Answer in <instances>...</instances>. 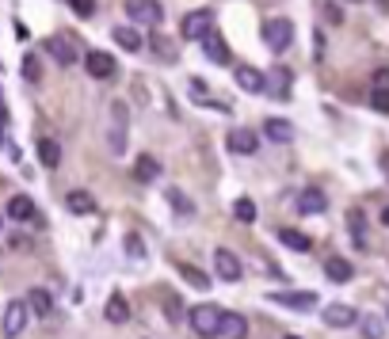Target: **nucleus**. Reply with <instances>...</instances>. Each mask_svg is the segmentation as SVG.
<instances>
[{"label": "nucleus", "instance_id": "nucleus-18", "mask_svg": "<svg viewBox=\"0 0 389 339\" xmlns=\"http://www.w3.org/2000/svg\"><path fill=\"white\" fill-rule=\"evenodd\" d=\"M176 271H180V278L187 282V286L195 289H210V274L199 271V267H191V263H176Z\"/></svg>", "mask_w": 389, "mask_h": 339}, {"label": "nucleus", "instance_id": "nucleus-6", "mask_svg": "<svg viewBox=\"0 0 389 339\" xmlns=\"http://www.w3.org/2000/svg\"><path fill=\"white\" fill-rule=\"evenodd\" d=\"M370 107L389 115V69H378L370 76Z\"/></svg>", "mask_w": 389, "mask_h": 339}, {"label": "nucleus", "instance_id": "nucleus-23", "mask_svg": "<svg viewBox=\"0 0 389 339\" xmlns=\"http://www.w3.org/2000/svg\"><path fill=\"white\" fill-rule=\"evenodd\" d=\"M39 160H42L46 168H58V164H61V145H58L54 138H42V141H39Z\"/></svg>", "mask_w": 389, "mask_h": 339}, {"label": "nucleus", "instance_id": "nucleus-40", "mask_svg": "<svg viewBox=\"0 0 389 339\" xmlns=\"http://www.w3.org/2000/svg\"><path fill=\"white\" fill-rule=\"evenodd\" d=\"M0 229H4V214H0Z\"/></svg>", "mask_w": 389, "mask_h": 339}, {"label": "nucleus", "instance_id": "nucleus-12", "mask_svg": "<svg viewBox=\"0 0 389 339\" xmlns=\"http://www.w3.org/2000/svg\"><path fill=\"white\" fill-rule=\"evenodd\" d=\"M355 320H359V313L351 305H328L324 309V324H328V328H351Z\"/></svg>", "mask_w": 389, "mask_h": 339}, {"label": "nucleus", "instance_id": "nucleus-31", "mask_svg": "<svg viewBox=\"0 0 389 339\" xmlns=\"http://www.w3.org/2000/svg\"><path fill=\"white\" fill-rule=\"evenodd\" d=\"M126 256H130V259H141V256H145V244H141V237H134V232L126 237Z\"/></svg>", "mask_w": 389, "mask_h": 339}, {"label": "nucleus", "instance_id": "nucleus-33", "mask_svg": "<svg viewBox=\"0 0 389 339\" xmlns=\"http://www.w3.org/2000/svg\"><path fill=\"white\" fill-rule=\"evenodd\" d=\"M69 4H73V12L76 16H84V19H88L92 8H96V0H69Z\"/></svg>", "mask_w": 389, "mask_h": 339}, {"label": "nucleus", "instance_id": "nucleus-38", "mask_svg": "<svg viewBox=\"0 0 389 339\" xmlns=\"http://www.w3.org/2000/svg\"><path fill=\"white\" fill-rule=\"evenodd\" d=\"M0 115H4V96H0Z\"/></svg>", "mask_w": 389, "mask_h": 339}, {"label": "nucleus", "instance_id": "nucleus-4", "mask_svg": "<svg viewBox=\"0 0 389 339\" xmlns=\"http://www.w3.org/2000/svg\"><path fill=\"white\" fill-rule=\"evenodd\" d=\"M210 31H214V12H210V8L187 12V16H183V23H180L183 39H207Z\"/></svg>", "mask_w": 389, "mask_h": 339}, {"label": "nucleus", "instance_id": "nucleus-16", "mask_svg": "<svg viewBox=\"0 0 389 339\" xmlns=\"http://www.w3.org/2000/svg\"><path fill=\"white\" fill-rule=\"evenodd\" d=\"M324 274H328L332 282H351V274H355V267H351L348 259L332 256V259H324Z\"/></svg>", "mask_w": 389, "mask_h": 339}, {"label": "nucleus", "instance_id": "nucleus-28", "mask_svg": "<svg viewBox=\"0 0 389 339\" xmlns=\"http://www.w3.org/2000/svg\"><path fill=\"white\" fill-rule=\"evenodd\" d=\"M348 221H351V237H355V244L363 248L366 244V217H363V210H351Z\"/></svg>", "mask_w": 389, "mask_h": 339}, {"label": "nucleus", "instance_id": "nucleus-7", "mask_svg": "<svg viewBox=\"0 0 389 339\" xmlns=\"http://www.w3.org/2000/svg\"><path fill=\"white\" fill-rule=\"evenodd\" d=\"M27 316H31V313H27L23 301H8V309H4V336L16 339L19 331L27 328Z\"/></svg>", "mask_w": 389, "mask_h": 339}, {"label": "nucleus", "instance_id": "nucleus-25", "mask_svg": "<svg viewBox=\"0 0 389 339\" xmlns=\"http://www.w3.org/2000/svg\"><path fill=\"white\" fill-rule=\"evenodd\" d=\"M279 240L286 244V248H294V252H309L313 248V240H309L306 232H298V229H279Z\"/></svg>", "mask_w": 389, "mask_h": 339}, {"label": "nucleus", "instance_id": "nucleus-30", "mask_svg": "<svg viewBox=\"0 0 389 339\" xmlns=\"http://www.w3.org/2000/svg\"><path fill=\"white\" fill-rule=\"evenodd\" d=\"M233 214H237V221H244V225H252V221H256V206H252L249 199H237Z\"/></svg>", "mask_w": 389, "mask_h": 339}, {"label": "nucleus", "instance_id": "nucleus-9", "mask_svg": "<svg viewBox=\"0 0 389 339\" xmlns=\"http://www.w3.org/2000/svg\"><path fill=\"white\" fill-rule=\"evenodd\" d=\"M23 305L31 316H54V298H50V289H42V286H34L31 294H27Z\"/></svg>", "mask_w": 389, "mask_h": 339}, {"label": "nucleus", "instance_id": "nucleus-2", "mask_svg": "<svg viewBox=\"0 0 389 339\" xmlns=\"http://www.w3.org/2000/svg\"><path fill=\"white\" fill-rule=\"evenodd\" d=\"M126 12H130V19L134 23H141V27H160L165 23L160 0H126Z\"/></svg>", "mask_w": 389, "mask_h": 339}, {"label": "nucleus", "instance_id": "nucleus-3", "mask_svg": "<svg viewBox=\"0 0 389 339\" xmlns=\"http://www.w3.org/2000/svg\"><path fill=\"white\" fill-rule=\"evenodd\" d=\"M264 42L271 54H286L290 42H294V23L290 19H271V23L264 27Z\"/></svg>", "mask_w": 389, "mask_h": 339}, {"label": "nucleus", "instance_id": "nucleus-32", "mask_svg": "<svg viewBox=\"0 0 389 339\" xmlns=\"http://www.w3.org/2000/svg\"><path fill=\"white\" fill-rule=\"evenodd\" d=\"M363 331H366V339H381V320H378V316H366Z\"/></svg>", "mask_w": 389, "mask_h": 339}, {"label": "nucleus", "instance_id": "nucleus-13", "mask_svg": "<svg viewBox=\"0 0 389 339\" xmlns=\"http://www.w3.org/2000/svg\"><path fill=\"white\" fill-rule=\"evenodd\" d=\"M256 145H260V138H256L252 130H244V126L229 133V153H240V157H249V153H256Z\"/></svg>", "mask_w": 389, "mask_h": 339}, {"label": "nucleus", "instance_id": "nucleus-5", "mask_svg": "<svg viewBox=\"0 0 389 339\" xmlns=\"http://www.w3.org/2000/svg\"><path fill=\"white\" fill-rule=\"evenodd\" d=\"M84 69H88L92 80H111V76H115V58L103 54V50H88L84 54Z\"/></svg>", "mask_w": 389, "mask_h": 339}, {"label": "nucleus", "instance_id": "nucleus-39", "mask_svg": "<svg viewBox=\"0 0 389 339\" xmlns=\"http://www.w3.org/2000/svg\"><path fill=\"white\" fill-rule=\"evenodd\" d=\"M0 145H4V130H0Z\"/></svg>", "mask_w": 389, "mask_h": 339}, {"label": "nucleus", "instance_id": "nucleus-27", "mask_svg": "<svg viewBox=\"0 0 389 339\" xmlns=\"http://www.w3.org/2000/svg\"><path fill=\"white\" fill-rule=\"evenodd\" d=\"M134 175H138L141 183H153V179H160V164L153 157H138V164H134Z\"/></svg>", "mask_w": 389, "mask_h": 339}, {"label": "nucleus", "instance_id": "nucleus-14", "mask_svg": "<svg viewBox=\"0 0 389 339\" xmlns=\"http://www.w3.org/2000/svg\"><path fill=\"white\" fill-rule=\"evenodd\" d=\"M237 88H240V91H264L267 80H264V73H260V69L240 65V69H237Z\"/></svg>", "mask_w": 389, "mask_h": 339}, {"label": "nucleus", "instance_id": "nucleus-17", "mask_svg": "<svg viewBox=\"0 0 389 339\" xmlns=\"http://www.w3.org/2000/svg\"><path fill=\"white\" fill-rule=\"evenodd\" d=\"M264 133H267L271 141H279V145H286V141L294 138V126H290L286 118H267V122H264Z\"/></svg>", "mask_w": 389, "mask_h": 339}, {"label": "nucleus", "instance_id": "nucleus-24", "mask_svg": "<svg viewBox=\"0 0 389 339\" xmlns=\"http://www.w3.org/2000/svg\"><path fill=\"white\" fill-rule=\"evenodd\" d=\"M111 34H115V42L123 46L126 54H138V50H141V34L134 31V27H115Z\"/></svg>", "mask_w": 389, "mask_h": 339}, {"label": "nucleus", "instance_id": "nucleus-11", "mask_svg": "<svg viewBox=\"0 0 389 339\" xmlns=\"http://www.w3.org/2000/svg\"><path fill=\"white\" fill-rule=\"evenodd\" d=\"M294 206H298V214H324V210H328V199H324L317 187H309V190H302L298 195Z\"/></svg>", "mask_w": 389, "mask_h": 339}, {"label": "nucleus", "instance_id": "nucleus-35", "mask_svg": "<svg viewBox=\"0 0 389 339\" xmlns=\"http://www.w3.org/2000/svg\"><path fill=\"white\" fill-rule=\"evenodd\" d=\"M23 76L27 80H39V61L34 58H23Z\"/></svg>", "mask_w": 389, "mask_h": 339}, {"label": "nucleus", "instance_id": "nucleus-34", "mask_svg": "<svg viewBox=\"0 0 389 339\" xmlns=\"http://www.w3.org/2000/svg\"><path fill=\"white\" fill-rule=\"evenodd\" d=\"M168 202H172V206H176V210H183V214H191V202H187V199H183L180 190H168Z\"/></svg>", "mask_w": 389, "mask_h": 339}, {"label": "nucleus", "instance_id": "nucleus-19", "mask_svg": "<svg viewBox=\"0 0 389 339\" xmlns=\"http://www.w3.org/2000/svg\"><path fill=\"white\" fill-rule=\"evenodd\" d=\"M65 206H69V214H92V210H96V199H92L88 190H69Z\"/></svg>", "mask_w": 389, "mask_h": 339}, {"label": "nucleus", "instance_id": "nucleus-1", "mask_svg": "<svg viewBox=\"0 0 389 339\" xmlns=\"http://www.w3.org/2000/svg\"><path fill=\"white\" fill-rule=\"evenodd\" d=\"M191 328H195V336L202 339H218L222 336V320H225V309L222 305H199V309H191Z\"/></svg>", "mask_w": 389, "mask_h": 339}, {"label": "nucleus", "instance_id": "nucleus-20", "mask_svg": "<svg viewBox=\"0 0 389 339\" xmlns=\"http://www.w3.org/2000/svg\"><path fill=\"white\" fill-rule=\"evenodd\" d=\"M202 54H207L214 65H225V61H229V46H225L218 34H207V42H202Z\"/></svg>", "mask_w": 389, "mask_h": 339}, {"label": "nucleus", "instance_id": "nucleus-22", "mask_svg": "<svg viewBox=\"0 0 389 339\" xmlns=\"http://www.w3.org/2000/svg\"><path fill=\"white\" fill-rule=\"evenodd\" d=\"M8 217H16V221H31V217H34V202L27 199V195H12Z\"/></svg>", "mask_w": 389, "mask_h": 339}, {"label": "nucleus", "instance_id": "nucleus-41", "mask_svg": "<svg viewBox=\"0 0 389 339\" xmlns=\"http://www.w3.org/2000/svg\"><path fill=\"white\" fill-rule=\"evenodd\" d=\"M286 339H302V336H286Z\"/></svg>", "mask_w": 389, "mask_h": 339}, {"label": "nucleus", "instance_id": "nucleus-15", "mask_svg": "<svg viewBox=\"0 0 389 339\" xmlns=\"http://www.w3.org/2000/svg\"><path fill=\"white\" fill-rule=\"evenodd\" d=\"M103 316H107L111 324H126V320H130V301H126L123 294H111V298H107V309H103Z\"/></svg>", "mask_w": 389, "mask_h": 339}, {"label": "nucleus", "instance_id": "nucleus-10", "mask_svg": "<svg viewBox=\"0 0 389 339\" xmlns=\"http://www.w3.org/2000/svg\"><path fill=\"white\" fill-rule=\"evenodd\" d=\"M46 50H50V58L58 61V65H73V61H76V46H73V39H69V34L50 39V42H46Z\"/></svg>", "mask_w": 389, "mask_h": 339}, {"label": "nucleus", "instance_id": "nucleus-36", "mask_svg": "<svg viewBox=\"0 0 389 339\" xmlns=\"http://www.w3.org/2000/svg\"><path fill=\"white\" fill-rule=\"evenodd\" d=\"M165 309H168V313H172V316H168V320H180V313H183V309L176 305V298H165Z\"/></svg>", "mask_w": 389, "mask_h": 339}, {"label": "nucleus", "instance_id": "nucleus-8", "mask_svg": "<svg viewBox=\"0 0 389 339\" xmlns=\"http://www.w3.org/2000/svg\"><path fill=\"white\" fill-rule=\"evenodd\" d=\"M214 271H218V278L237 282V278H240V259L233 256L229 248H218V252H214Z\"/></svg>", "mask_w": 389, "mask_h": 339}, {"label": "nucleus", "instance_id": "nucleus-37", "mask_svg": "<svg viewBox=\"0 0 389 339\" xmlns=\"http://www.w3.org/2000/svg\"><path fill=\"white\" fill-rule=\"evenodd\" d=\"M381 225H389V206H386V210H381Z\"/></svg>", "mask_w": 389, "mask_h": 339}, {"label": "nucleus", "instance_id": "nucleus-29", "mask_svg": "<svg viewBox=\"0 0 389 339\" xmlns=\"http://www.w3.org/2000/svg\"><path fill=\"white\" fill-rule=\"evenodd\" d=\"M267 88L275 91V96H286L290 91V69H271V84Z\"/></svg>", "mask_w": 389, "mask_h": 339}, {"label": "nucleus", "instance_id": "nucleus-21", "mask_svg": "<svg viewBox=\"0 0 389 339\" xmlns=\"http://www.w3.org/2000/svg\"><path fill=\"white\" fill-rule=\"evenodd\" d=\"M275 305H286V309H313L317 298L313 294H271Z\"/></svg>", "mask_w": 389, "mask_h": 339}, {"label": "nucleus", "instance_id": "nucleus-26", "mask_svg": "<svg viewBox=\"0 0 389 339\" xmlns=\"http://www.w3.org/2000/svg\"><path fill=\"white\" fill-rule=\"evenodd\" d=\"M222 331H225L229 339H244V336H249V320H244V316H237V313H225Z\"/></svg>", "mask_w": 389, "mask_h": 339}]
</instances>
